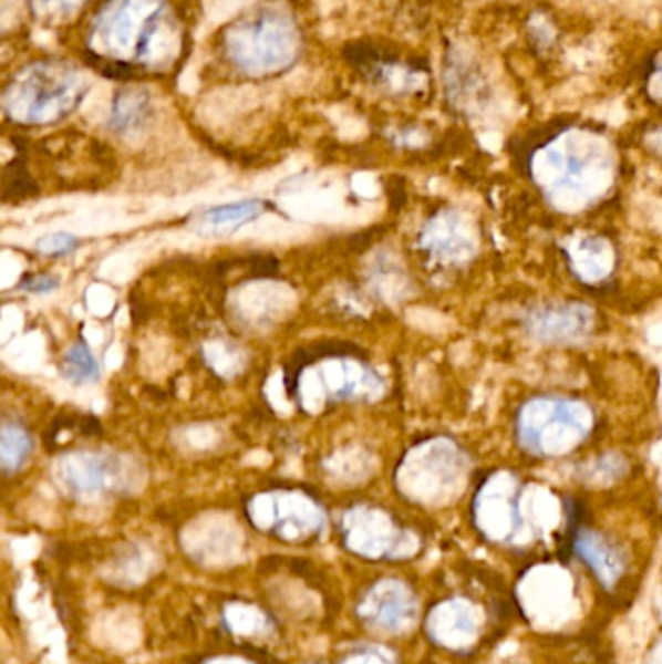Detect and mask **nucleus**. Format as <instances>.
Masks as SVG:
<instances>
[{"instance_id": "1", "label": "nucleus", "mask_w": 662, "mask_h": 664, "mask_svg": "<svg viewBox=\"0 0 662 664\" xmlns=\"http://www.w3.org/2000/svg\"><path fill=\"white\" fill-rule=\"evenodd\" d=\"M527 414V424H538V427H523L525 445L535 453H552L560 447H569L587 432L583 408L573 403L540 401L532 404Z\"/></svg>"}, {"instance_id": "2", "label": "nucleus", "mask_w": 662, "mask_h": 664, "mask_svg": "<svg viewBox=\"0 0 662 664\" xmlns=\"http://www.w3.org/2000/svg\"><path fill=\"white\" fill-rule=\"evenodd\" d=\"M591 324V313L579 305L550 308L530 317V331L542 341H569L581 336Z\"/></svg>"}, {"instance_id": "3", "label": "nucleus", "mask_w": 662, "mask_h": 664, "mask_svg": "<svg viewBox=\"0 0 662 664\" xmlns=\"http://www.w3.org/2000/svg\"><path fill=\"white\" fill-rule=\"evenodd\" d=\"M267 210V203L259 198L237 200L229 205L213 206L200 214L197 230L205 236H229L244 228L245 224L257 220Z\"/></svg>"}, {"instance_id": "4", "label": "nucleus", "mask_w": 662, "mask_h": 664, "mask_svg": "<svg viewBox=\"0 0 662 664\" xmlns=\"http://www.w3.org/2000/svg\"><path fill=\"white\" fill-rule=\"evenodd\" d=\"M576 550L607 589L614 587L622 579L623 568H625L622 556L607 538L585 530L577 537Z\"/></svg>"}, {"instance_id": "5", "label": "nucleus", "mask_w": 662, "mask_h": 664, "mask_svg": "<svg viewBox=\"0 0 662 664\" xmlns=\"http://www.w3.org/2000/svg\"><path fill=\"white\" fill-rule=\"evenodd\" d=\"M61 373L72 385H87L100 380V364L84 342L72 344L61 362Z\"/></svg>"}, {"instance_id": "6", "label": "nucleus", "mask_w": 662, "mask_h": 664, "mask_svg": "<svg viewBox=\"0 0 662 664\" xmlns=\"http://www.w3.org/2000/svg\"><path fill=\"white\" fill-rule=\"evenodd\" d=\"M32 437L24 427L17 424H4L0 435V457L4 473H17L22 468L32 453Z\"/></svg>"}, {"instance_id": "7", "label": "nucleus", "mask_w": 662, "mask_h": 664, "mask_svg": "<svg viewBox=\"0 0 662 664\" xmlns=\"http://www.w3.org/2000/svg\"><path fill=\"white\" fill-rule=\"evenodd\" d=\"M151 117V105L146 97L138 95H123L117 97L115 107H113V117H111V127L115 133H133L143 127L144 123Z\"/></svg>"}, {"instance_id": "8", "label": "nucleus", "mask_w": 662, "mask_h": 664, "mask_svg": "<svg viewBox=\"0 0 662 664\" xmlns=\"http://www.w3.org/2000/svg\"><path fill=\"white\" fill-rule=\"evenodd\" d=\"M38 193H40V189H38V185L33 181L32 175L28 172L24 162L17 159L14 167H10L7 175H4V197H12L14 200H20V198L32 197V195H38Z\"/></svg>"}, {"instance_id": "9", "label": "nucleus", "mask_w": 662, "mask_h": 664, "mask_svg": "<svg viewBox=\"0 0 662 664\" xmlns=\"http://www.w3.org/2000/svg\"><path fill=\"white\" fill-rule=\"evenodd\" d=\"M76 490L94 491L100 490L103 484L107 483V463L95 459V457H82L76 463Z\"/></svg>"}, {"instance_id": "10", "label": "nucleus", "mask_w": 662, "mask_h": 664, "mask_svg": "<svg viewBox=\"0 0 662 664\" xmlns=\"http://www.w3.org/2000/svg\"><path fill=\"white\" fill-rule=\"evenodd\" d=\"M79 247L80 239L66 231L49 234V236L38 239V243H35V249L48 257H64V255L74 253Z\"/></svg>"}, {"instance_id": "11", "label": "nucleus", "mask_w": 662, "mask_h": 664, "mask_svg": "<svg viewBox=\"0 0 662 664\" xmlns=\"http://www.w3.org/2000/svg\"><path fill=\"white\" fill-rule=\"evenodd\" d=\"M59 278L51 274H28V277L18 284L20 290L30 293H51L59 288Z\"/></svg>"}, {"instance_id": "12", "label": "nucleus", "mask_w": 662, "mask_h": 664, "mask_svg": "<svg viewBox=\"0 0 662 664\" xmlns=\"http://www.w3.org/2000/svg\"><path fill=\"white\" fill-rule=\"evenodd\" d=\"M278 270L277 259L272 257H259V259H252V274L255 277H275Z\"/></svg>"}]
</instances>
